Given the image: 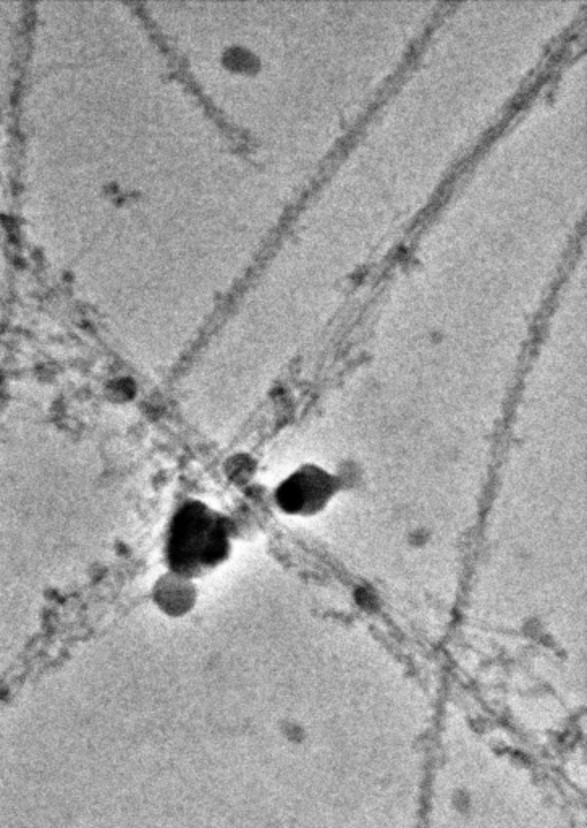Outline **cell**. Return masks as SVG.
Returning <instances> with one entry per match:
<instances>
[{
  "mask_svg": "<svg viewBox=\"0 0 587 828\" xmlns=\"http://www.w3.org/2000/svg\"><path fill=\"white\" fill-rule=\"evenodd\" d=\"M232 550V520L209 503L186 500L170 516L162 547L167 571L196 581L222 567Z\"/></svg>",
  "mask_w": 587,
  "mask_h": 828,
  "instance_id": "obj_1",
  "label": "cell"
},
{
  "mask_svg": "<svg viewBox=\"0 0 587 828\" xmlns=\"http://www.w3.org/2000/svg\"><path fill=\"white\" fill-rule=\"evenodd\" d=\"M151 597L157 610L167 617H186L191 610L195 609L196 602H198L195 579L165 571L164 575L156 579Z\"/></svg>",
  "mask_w": 587,
  "mask_h": 828,
  "instance_id": "obj_3",
  "label": "cell"
},
{
  "mask_svg": "<svg viewBox=\"0 0 587 828\" xmlns=\"http://www.w3.org/2000/svg\"><path fill=\"white\" fill-rule=\"evenodd\" d=\"M338 492L334 474L316 465H303L288 474L274 491V502L288 516L322 512Z\"/></svg>",
  "mask_w": 587,
  "mask_h": 828,
  "instance_id": "obj_2",
  "label": "cell"
}]
</instances>
